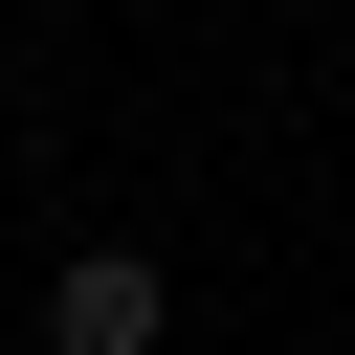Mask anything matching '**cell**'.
Returning <instances> with one entry per match:
<instances>
[{
    "label": "cell",
    "instance_id": "1",
    "mask_svg": "<svg viewBox=\"0 0 355 355\" xmlns=\"http://www.w3.org/2000/svg\"><path fill=\"white\" fill-rule=\"evenodd\" d=\"M155 333H178V266H155V244H67L44 355H155Z\"/></svg>",
    "mask_w": 355,
    "mask_h": 355
}]
</instances>
